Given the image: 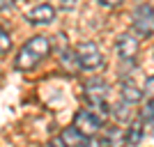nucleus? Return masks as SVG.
<instances>
[{
  "mask_svg": "<svg viewBox=\"0 0 154 147\" xmlns=\"http://www.w3.org/2000/svg\"><path fill=\"white\" fill-rule=\"evenodd\" d=\"M53 19H55V9L48 2H39V5H35L28 12V21L32 26H48Z\"/></svg>",
  "mask_w": 154,
  "mask_h": 147,
  "instance_id": "7",
  "label": "nucleus"
},
{
  "mask_svg": "<svg viewBox=\"0 0 154 147\" xmlns=\"http://www.w3.org/2000/svg\"><path fill=\"white\" fill-rule=\"evenodd\" d=\"M51 51V39L44 37V35H37V37H30L26 44L21 46L19 55L14 60V67L21 71H28V69H35L42 60L48 55Z\"/></svg>",
  "mask_w": 154,
  "mask_h": 147,
  "instance_id": "1",
  "label": "nucleus"
},
{
  "mask_svg": "<svg viewBox=\"0 0 154 147\" xmlns=\"http://www.w3.org/2000/svg\"><path fill=\"white\" fill-rule=\"evenodd\" d=\"M85 147H101V142L97 140V138H90V140L85 142Z\"/></svg>",
  "mask_w": 154,
  "mask_h": 147,
  "instance_id": "17",
  "label": "nucleus"
},
{
  "mask_svg": "<svg viewBox=\"0 0 154 147\" xmlns=\"http://www.w3.org/2000/svg\"><path fill=\"white\" fill-rule=\"evenodd\" d=\"M115 51H117V58L124 60V62H134L136 53H138V39L134 35H120L115 44Z\"/></svg>",
  "mask_w": 154,
  "mask_h": 147,
  "instance_id": "6",
  "label": "nucleus"
},
{
  "mask_svg": "<svg viewBox=\"0 0 154 147\" xmlns=\"http://www.w3.org/2000/svg\"><path fill=\"white\" fill-rule=\"evenodd\" d=\"M145 96H147V101H154V76L145 81Z\"/></svg>",
  "mask_w": 154,
  "mask_h": 147,
  "instance_id": "16",
  "label": "nucleus"
},
{
  "mask_svg": "<svg viewBox=\"0 0 154 147\" xmlns=\"http://www.w3.org/2000/svg\"><path fill=\"white\" fill-rule=\"evenodd\" d=\"M60 142H62L64 147H85L88 138H85L83 133H78L74 127H67L62 133H60Z\"/></svg>",
  "mask_w": 154,
  "mask_h": 147,
  "instance_id": "8",
  "label": "nucleus"
},
{
  "mask_svg": "<svg viewBox=\"0 0 154 147\" xmlns=\"http://www.w3.org/2000/svg\"><path fill=\"white\" fill-rule=\"evenodd\" d=\"M74 129L85 138H94V133L101 129V120L92 113V110H78L74 117Z\"/></svg>",
  "mask_w": 154,
  "mask_h": 147,
  "instance_id": "5",
  "label": "nucleus"
},
{
  "mask_svg": "<svg viewBox=\"0 0 154 147\" xmlns=\"http://www.w3.org/2000/svg\"><path fill=\"white\" fill-rule=\"evenodd\" d=\"M48 147H58V142H55V140H53V142H48Z\"/></svg>",
  "mask_w": 154,
  "mask_h": 147,
  "instance_id": "19",
  "label": "nucleus"
},
{
  "mask_svg": "<svg viewBox=\"0 0 154 147\" xmlns=\"http://www.w3.org/2000/svg\"><path fill=\"white\" fill-rule=\"evenodd\" d=\"M85 101L90 103V110L94 113L99 120L108 117V85L101 78H92L85 85Z\"/></svg>",
  "mask_w": 154,
  "mask_h": 147,
  "instance_id": "2",
  "label": "nucleus"
},
{
  "mask_svg": "<svg viewBox=\"0 0 154 147\" xmlns=\"http://www.w3.org/2000/svg\"><path fill=\"white\" fill-rule=\"evenodd\" d=\"M134 28H136V32H138L140 37H145V39L154 37V7H149V5L136 7Z\"/></svg>",
  "mask_w": 154,
  "mask_h": 147,
  "instance_id": "4",
  "label": "nucleus"
},
{
  "mask_svg": "<svg viewBox=\"0 0 154 147\" xmlns=\"http://www.w3.org/2000/svg\"><path fill=\"white\" fill-rule=\"evenodd\" d=\"M143 138V122H134L127 129V142L129 145H138V140Z\"/></svg>",
  "mask_w": 154,
  "mask_h": 147,
  "instance_id": "12",
  "label": "nucleus"
},
{
  "mask_svg": "<svg viewBox=\"0 0 154 147\" xmlns=\"http://www.w3.org/2000/svg\"><path fill=\"white\" fill-rule=\"evenodd\" d=\"M9 48H12V39H9V35L0 28V55H5Z\"/></svg>",
  "mask_w": 154,
  "mask_h": 147,
  "instance_id": "14",
  "label": "nucleus"
},
{
  "mask_svg": "<svg viewBox=\"0 0 154 147\" xmlns=\"http://www.w3.org/2000/svg\"><path fill=\"white\" fill-rule=\"evenodd\" d=\"M106 145L108 147H124L127 145V133L120 129H108L106 131Z\"/></svg>",
  "mask_w": 154,
  "mask_h": 147,
  "instance_id": "10",
  "label": "nucleus"
},
{
  "mask_svg": "<svg viewBox=\"0 0 154 147\" xmlns=\"http://www.w3.org/2000/svg\"><path fill=\"white\" fill-rule=\"evenodd\" d=\"M143 120H145V122H152V124H154V101H147V103H145V108H143Z\"/></svg>",
  "mask_w": 154,
  "mask_h": 147,
  "instance_id": "15",
  "label": "nucleus"
},
{
  "mask_svg": "<svg viewBox=\"0 0 154 147\" xmlns=\"http://www.w3.org/2000/svg\"><path fill=\"white\" fill-rule=\"evenodd\" d=\"M113 115H115L117 122H129V117H131V115H129V106H127L124 101L117 103L115 108H113Z\"/></svg>",
  "mask_w": 154,
  "mask_h": 147,
  "instance_id": "13",
  "label": "nucleus"
},
{
  "mask_svg": "<svg viewBox=\"0 0 154 147\" xmlns=\"http://www.w3.org/2000/svg\"><path fill=\"white\" fill-rule=\"evenodd\" d=\"M60 62H62V67H64L67 71H76V69H81V64H78V55H76V51H71V48L62 51V58H60Z\"/></svg>",
  "mask_w": 154,
  "mask_h": 147,
  "instance_id": "11",
  "label": "nucleus"
},
{
  "mask_svg": "<svg viewBox=\"0 0 154 147\" xmlns=\"http://www.w3.org/2000/svg\"><path fill=\"white\" fill-rule=\"evenodd\" d=\"M143 99V90L138 87V85H134L131 81L129 83H122V101L127 103H138Z\"/></svg>",
  "mask_w": 154,
  "mask_h": 147,
  "instance_id": "9",
  "label": "nucleus"
},
{
  "mask_svg": "<svg viewBox=\"0 0 154 147\" xmlns=\"http://www.w3.org/2000/svg\"><path fill=\"white\" fill-rule=\"evenodd\" d=\"M12 5H14L12 0H0V9H9Z\"/></svg>",
  "mask_w": 154,
  "mask_h": 147,
  "instance_id": "18",
  "label": "nucleus"
},
{
  "mask_svg": "<svg viewBox=\"0 0 154 147\" xmlns=\"http://www.w3.org/2000/svg\"><path fill=\"white\" fill-rule=\"evenodd\" d=\"M76 55H78V64L83 71H94L103 64V58H101V51L94 41H83L78 44L76 48Z\"/></svg>",
  "mask_w": 154,
  "mask_h": 147,
  "instance_id": "3",
  "label": "nucleus"
}]
</instances>
